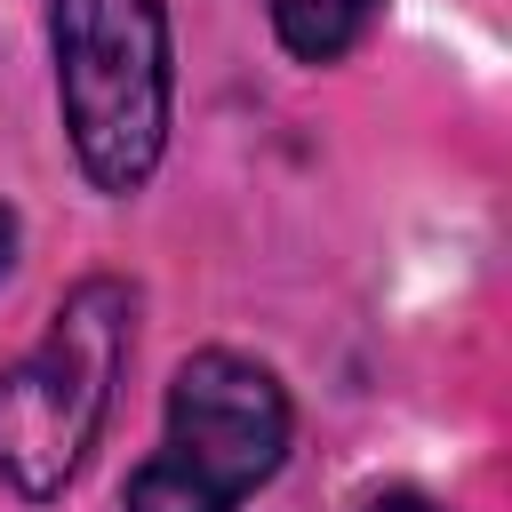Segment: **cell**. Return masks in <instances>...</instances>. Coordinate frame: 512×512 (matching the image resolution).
Returning a JSON list of instances; mask_svg holds the SVG:
<instances>
[{"label":"cell","mask_w":512,"mask_h":512,"mask_svg":"<svg viewBox=\"0 0 512 512\" xmlns=\"http://www.w3.org/2000/svg\"><path fill=\"white\" fill-rule=\"evenodd\" d=\"M8 264H16V216L0 208V280H8Z\"/></svg>","instance_id":"5b68a950"},{"label":"cell","mask_w":512,"mask_h":512,"mask_svg":"<svg viewBox=\"0 0 512 512\" xmlns=\"http://www.w3.org/2000/svg\"><path fill=\"white\" fill-rule=\"evenodd\" d=\"M48 40L80 168L136 192L168 144V0H48Z\"/></svg>","instance_id":"7a4b0ae2"},{"label":"cell","mask_w":512,"mask_h":512,"mask_svg":"<svg viewBox=\"0 0 512 512\" xmlns=\"http://www.w3.org/2000/svg\"><path fill=\"white\" fill-rule=\"evenodd\" d=\"M368 512H432L424 496H384V504H368Z\"/></svg>","instance_id":"8992f818"},{"label":"cell","mask_w":512,"mask_h":512,"mask_svg":"<svg viewBox=\"0 0 512 512\" xmlns=\"http://www.w3.org/2000/svg\"><path fill=\"white\" fill-rule=\"evenodd\" d=\"M288 456V392L248 352H192L168 384L160 448L128 472V512H240Z\"/></svg>","instance_id":"3957f363"},{"label":"cell","mask_w":512,"mask_h":512,"mask_svg":"<svg viewBox=\"0 0 512 512\" xmlns=\"http://www.w3.org/2000/svg\"><path fill=\"white\" fill-rule=\"evenodd\" d=\"M128 328H136V288L96 272L56 304L48 336L0 376V480L8 488L56 496L80 472V456L104 432Z\"/></svg>","instance_id":"6da1fadb"},{"label":"cell","mask_w":512,"mask_h":512,"mask_svg":"<svg viewBox=\"0 0 512 512\" xmlns=\"http://www.w3.org/2000/svg\"><path fill=\"white\" fill-rule=\"evenodd\" d=\"M264 8L296 64H336L344 48H360V32L376 24L384 0H264Z\"/></svg>","instance_id":"277c9868"}]
</instances>
